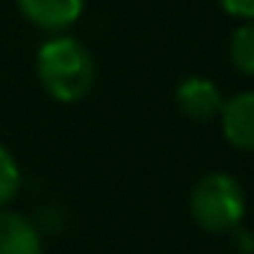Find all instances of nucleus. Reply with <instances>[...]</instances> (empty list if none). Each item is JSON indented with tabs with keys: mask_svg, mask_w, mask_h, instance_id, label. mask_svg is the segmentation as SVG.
I'll use <instances>...</instances> for the list:
<instances>
[{
	"mask_svg": "<svg viewBox=\"0 0 254 254\" xmlns=\"http://www.w3.org/2000/svg\"><path fill=\"white\" fill-rule=\"evenodd\" d=\"M36 77L54 101L77 104L92 92L98 80V65L80 39L57 33L36 54Z\"/></svg>",
	"mask_w": 254,
	"mask_h": 254,
	"instance_id": "f257e3e1",
	"label": "nucleus"
},
{
	"mask_svg": "<svg viewBox=\"0 0 254 254\" xmlns=\"http://www.w3.org/2000/svg\"><path fill=\"white\" fill-rule=\"evenodd\" d=\"M190 216L204 234H234L246 219V190L228 172H207L190 190Z\"/></svg>",
	"mask_w": 254,
	"mask_h": 254,
	"instance_id": "f03ea898",
	"label": "nucleus"
},
{
	"mask_svg": "<svg viewBox=\"0 0 254 254\" xmlns=\"http://www.w3.org/2000/svg\"><path fill=\"white\" fill-rule=\"evenodd\" d=\"M222 89L210 80V77H184L175 86V107L181 110L184 119L207 125L213 119H219L222 113Z\"/></svg>",
	"mask_w": 254,
	"mask_h": 254,
	"instance_id": "7ed1b4c3",
	"label": "nucleus"
},
{
	"mask_svg": "<svg viewBox=\"0 0 254 254\" xmlns=\"http://www.w3.org/2000/svg\"><path fill=\"white\" fill-rule=\"evenodd\" d=\"M219 122H222V133L228 145H234L237 151L254 154V89L225 98Z\"/></svg>",
	"mask_w": 254,
	"mask_h": 254,
	"instance_id": "20e7f679",
	"label": "nucleus"
},
{
	"mask_svg": "<svg viewBox=\"0 0 254 254\" xmlns=\"http://www.w3.org/2000/svg\"><path fill=\"white\" fill-rule=\"evenodd\" d=\"M15 3L21 15L45 33H63L74 27L86 9V0H15Z\"/></svg>",
	"mask_w": 254,
	"mask_h": 254,
	"instance_id": "39448f33",
	"label": "nucleus"
},
{
	"mask_svg": "<svg viewBox=\"0 0 254 254\" xmlns=\"http://www.w3.org/2000/svg\"><path fill=\"white\" fill-rule=\"evenodd\" d=\"M0 254H45L39 228L6 207H0Z\"/></svg>",
	"mask_w": 254,
	"mask_h": 254,
	"instance_id": "423d86ee",
	"label": "nucleus"
},
{
	"mask_svg": "<svg viewBox=\"0 0 254 254\" xmlns=\"http://www.w3.org/2000/svg\"><path fill=\"white\" fill-rule=\"evenodd\" d=\"M231 63L240 74L254 77V21H243L231 36Z\"/></svg>",
	"mask_w": 254,
	"mask_h": 254,
	"instance_id": "0eeeda50",
	"label": "nucleus"
},
{
	"mask_svg": "<svg viewBox=\"0 0 254 254\" xmlns=\"http://www.w3.org/2000/svg\"><path fill=\"white\" fill-rule=\"evenodd\" d=\"M21 190V169L15 154L0 142V207H9Z\"/></svg>",
	"mask_w": 254,
	"mask_h": 254,
	"instance_id": "6e6552de",
	"label": "nucleus"
},
{
	"mask_svg": "<svg viewBox=\"0 0 254 254\" xmlns=\"http://www.w3.org/2000/svg\"><path fill=\"white\" fill-rule=\"evenodd\" d=\"M219 6L240 21H254V0H219Z\"/></svg>",
	"mask_w": 254,
	"mask_h": 254,
	"instance_id": "1a4fd4ad",
	"label": "nucleus"
}]
</instances>
